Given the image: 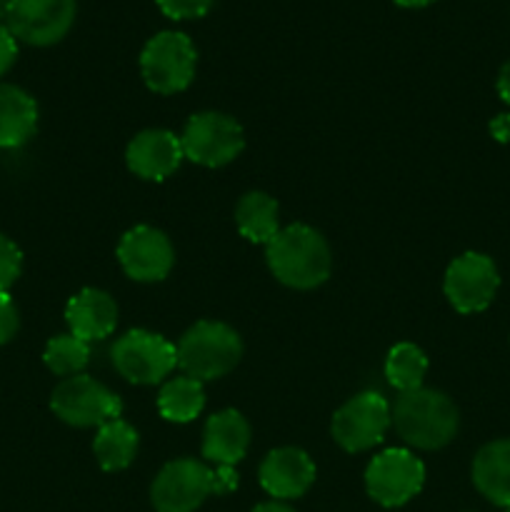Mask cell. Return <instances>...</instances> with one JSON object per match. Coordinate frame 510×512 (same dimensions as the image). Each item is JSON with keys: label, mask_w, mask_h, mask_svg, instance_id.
Masks as SVG:
<instances>
[{"label": "cell", "mask_w": 510, "mask_h": 512, "mask_svg": "<svg viewBox=\"0 0 510 512\" xmlns=\"http://www.w3.org/2000/svg\"><path fill=\"white\" fill-rule=\"evenodd\" d=\"M425 465L410 450L390 448L370 460L365 490L383 508H400L423 490Z\"/></svg>", "instance_id": "9"}, {"label": "cell", "mask_w": 510, "mask_h": 512, "mask_svg": "<svg viewBox=\"0 0 510 512\" xmlns=\"http://www.w3.org/2000/svg\"><path fill=\"white\" fill-rule=\"evenodd\" d=\"M10 0H0V25H5V18H8Z\"/></svg>", "instance_id": "33"}, {"label": "cell", "mask_w": 510, "mask_h": 512, "mask_svg": "<svg viewBox=\"0 0 510 512\" xmlns=\"http://www.w3.org/2000/svg\"><path fill=\"white\" fill-rule=\"evenodd\" d=\"M113 365L128 383L155 385L173 373L178 350L163 335L130 330L113 345Z\"/></svg>", "instance_id": "8"}, {"label": "cell", "mask_w": 510, "mask_h": 512, "mask_svg": "<svg viewBox=\"0 0 510 512\" xmlns=\"http://www.w3.org/2000/svg\"><path fill=\"white\" fill-rule=\"evenodd\" d=\"M178 368L188 378L215 380L228 375L243 358L240 335L230 325L215 320H200L178 343Z\"/></svg>", "instance_id": "3"}, {"label": "cell", "mask_w": 510, "mask_h": 512, "mask_svg": "<svg viewBox=\"0 0 510 512\" xmlns=\"http://www.w3.org/2000/svg\"><path fill=\"white\" fill-rule=\"evenodd\" d=\"M93 450L103 470H108V473L125 470L135 460V453H138V433L125 420H110V423L98 428Z\"/></svg>", "instance_id": "21"}, {"label": "cell", "mask_w": 510, "mask_h": 512, "mask_svg": "<svg viewBox=\"0 0 510 512\" xmlns=\"http://www.w3.org/2000/svg\"><path fill=\"white\" fill-rule=\"evenodd\" d=\"M215 493V470L198 460H173L165 465L150 488L158 512H193Z\"/></svg>", "instance_id": "10"}, {"label": "cell", "mask_w": 510, "mask_h": 512, "mask_svg": "<svg viewBox=\"0 0 510 512\" xmlns=\"http://www.w3.org/2000/svg\"><path fill=\"white\" fill-rule=\"evenodd\" d=\"M390 425L410 448L440 450L458 435L460 415L445 393L415 388L395 398L390 408Z\"/></svg>", "instance_id": "1"}, {"label": "cell", "mask_w": 510, "mask_h": 512, "mask_svg": "<svg viewBox=\"0 0 510 512\" xmlns=\"http://www.w3.org/2000/svg\"><path fill=\"white\" fill-rule=\"evenodd\" d=\"M270 273L295 290H313L330 278L333 255L318 230L308 225H288L278 230L265 250Z\"/></svg>", "instance_id": "2"}, {"label": "cell", "mask_w": 510, "mask_h": 512, "mask_svg": "<svg viewBox=\"0 0 510 512\" xmlns=\"http://www.w3.org/2000/svg\"><path fill=\"white\" fill-rule=\"evenodd\" d=\"M15 58H18V40L5 25H0V78L13 68Z\"/></svg>", "instance_id": "28"}, {"label": "cell", "mask_w": 510, "mask_h": 512, "mask_svg": "<svg viewBox=\"0 0 510 512\" xmlns=\"http://www.w3.org/2000/svg\"><path fill=\"white\" fill-rule=\"evenodd\" d=\"M45 365L50 373L55 375H80V370L90 363V348L85 340L75 338V335H55L43 353Z\"/></svg>", "instance_id": "24"}, {"label": "cell", "mask_w": 510, "mask_h": 512, "mask_svg": "<svg viewBox=\"0 0 510 512\" xmlns=\"http://www.w3.org/2000/svg\"><path fill=\"white\" fill-rule=\"evenodd\" d=\"M498 268L483 253H463L448 265L445 273V298L458 313H480L493 303L498 293Z\"/></svg>", "instance_id": "11"}, {"label": "cell", "mask_w": 510, "mask_h": 512, "mask_svg": "<svg viewBox=\"0 0 510 512\" xmlns=\"http://www.w3.org/2000/svg\"><path fill=\"white\" fill-rule=\"evenodd\" d=\"M70 335L85 340H103L118 325V305L105 290L85 288L68 300L65 305Z\"/></svg>", "instance_id": "16"}, {"label": "cell", "mask_w": 510, "mask_h": 512, "mask_svg": "<svg viewBox=\"0 0 510 512\" xmlns=\"http://www.w3.org/2000/svg\"><path fill=\"white\" fill-rule=\"evenodd\" d=\"M235 225H238L240 235L250 243H265L278 235V203L265 193H248L240 198L238 208H235Z\"/></svg>", "instance_id": "20"}, {"label": "cell", "mask_w": 510, "mask_h": 512, "mask_svg": "<svg viewBox=\"0 0 510 512\" xmlns=\"http://www.w3.org/2000/svg\"><path fill=\"white\" fill-rule=\"evenodd\" d=\"M490 133H493V138L498 140V143H510V113H503L498 115V118H493V123H490Z\"/></svg>", "instance_id": "29"}, {"label": "cell", "mask_w": 510, "mask_h": 512, "mask_svg": "<svg viewBox=\"0 0 510 512\" xmlns=\"http://www.w3.org/2000/svg\"><path fill=\"white\" fill-rule=\"evenodd\" d=\"M250 445V425L238 410H220L205 423L203 458L208 463L233 468L245 458Z\"/></svg>", "instance_id": "17"}, {"label": "cell", "mask_w": 510, "mask_h": 512, "mask_svg": "<svg viewBox=\"0 0 510 512\" xmlns=\"http://www.w3.org/2000/svg\"><path fill=\"white\" fill-rule=\"evenodd\" d=\"M390 428V405L378 393L350 398L333 418V438L348 453L375 448Z\"/></svg>", "instance_id": "12"}, {"label": "cell", "mask_w": 510, "mask_h": 512, "mask_svg": "<svg viewBox=\"0 0 510 512\" xmlns=\"http://www.w3.org/2000/svg\"><path fill=\"white\" fill-rule=\"evenodd\" d=\"M253 512H295V510L290 508V505L278 503V500H273V503H263V505H258V508H255Z\"/></svg>", "instance_id": "31"}, {"label": "cell", "mask_w": 510, "mask_h": 512, "mask_svg": "<svg viewBox=\"0 0 510 512\" xmlns=\"http://www.w3.org/2000/svg\"><path fill=\"white\" fill-rule=\"evenodd\" d=\"M498 95L510 105V60L500 68L498 73Z\"/></svg>", "instance_id": "30"}, {"label": "cell", "mask_w": 510, "mask_h": 512, "mask_svg": "<svg viewBox=\"0 0 510 512\" xmlns=\"http://www.w3.org/2000/svg\"><path fill=\"white\" fill-rule=\"evenodd\" d=\"M428 373V358L413 343H398L385 360V378L398 393L423 388V378Z\"/></svg>", "instance_id": "23"}, {"label": "cell", "mask_w": 510, "mask_h": 512, "mask_svg": "<svg viewBox=\"0 0 510 512\" xmlns=\"http://www.w3.org/2000/svg\"><path fill=\"white\" fill-rule=\"evenodd\" d=\"M23 270V253L10 238L0 235V293H8L10 285L20 278Z\"/></svg>", "instance_id": "25"}, {"label": "cell", "mask_w": 510, "mask_h": 512, "mask_svg": "<svg viewBox=\"0 0 510 512\" xmlns=\"http://www.w3.org/2000/svg\"><path fill=\"white\" fill-rule=\"evenodd\" d=\"M395 5H400V8H425V5L435 3V0H393Z\"/></svg>", "instance_id": "32"}, {"label": "cell", "mask_w": 510, "mask_h": 512, "mask_svg": "<svg viewBox=\"0 0 510 512\" xmlns=\"http://www.w3.org/2000/svg\"><path fill=\"white\" fill-rule=\"evenodd\" d=\"M260 485L275 500L300 498L315 483V465L300 448H278L265 455L258 470Z\"/></svg>", "instance_id": "15"}, {"label": "cell", "mask_w": 510, "mask_h": 512, "mask_svg": "<svg viewBox=\"0 0 510 512\" xmlns=\"http://www.w3.org/2000/svg\"><path fill=\"white\" fill-rule=\"evenodd\" d=\"M183 145L180 138L170 130H143L130 140L125 150V163L130 173L143 180H165L180 168L183 163Z\"/></svg>", "instance_id": "14"}, {"label": "cell", "mask_w": 510, "mask_h": 512, "mask_svg": "<svg viewBox=\"0 0 510 512\" xmlns=\"http://www.w3.org/2000/svg\"><path fill=\"white\" fill-rule=\"evenodd\" d=\"M38 130V105L23 88L0 83V148H20Z\"/></svg>", "instance_id": "19"}, {"label": "cell", "mask_w": 510, "mask_h": 512, "mask_svg": "<svg viewBox=\"0 0 510 512\" xmlns=\"http://www.w3.org/2000/svg\"><path fill=\"white\" fill-rule=\"evenodd\" d=\"M118 260L128 278L138 283H158L173 270L175 253L163 230L135 225L120 238Z\"/></svg>", "instance_id": "13"}, {"label": "cell", "mask_w": 510, "mask_h": 512, "mask_svg": "<svg viewBox=\"0 0 510 512\" xmlns=\"http://www.w3.org/2000/svg\"><path fill=\"white\" fill-rule=\"evenodd\" d=\"M50 408L63 423L73 428H100L110 420H118L123 413L118 395L88 375L65 378L53 390Z\"/></svg>", "instance_id": "5"}, {"label": "cell", "mask_w": 510, "mask_h": 512, "mask_svg": "<svg viewBox=\"0 0 510 512\" xmlns=\"http://www.w3.org/2000/svg\"><path fill=\"white\" fill-rule=\"evenodd\" d=\"M155 3H158V8L173 20L203 18V15L213 8V0H155Z\"/></svg>", "instance_id": "26"}, {"label": "cell", "mask_w": 510, "mask_h": 512, "mask_svg": "<svg viewBox=\"0 0 510 512\" xmlns=\"http://www.w3.org/2000/svg\"><path fill=\"white\" fill-rule=\"evenodd\" d=\"M75 13H78L75 0H10L5 28L20 43L48 48L70 33Z\"/></svg>", "instance_id": "7"}, {"label": "cell", "mask_w": 510, "mask_h": 512, "mask_svg": "<svg viewBox=\"0 0 510 512\" xmlns=\"http://www.w3.org/2000/svg\"><path fill=\"white\" fill-rule=\"evenodd\" d=\"M20 328V315L13 298L8 293H0V345L10 343Z\"/></svg>", "instance_id": "27"}, {"label": "cell", "mask_w": 510, "mask_h": 512, "mask_svg": "<svg viewBox=\"0 0 510 512\" xmlns=\"http://www.w3.org/2000/svg\"><path fill=\"white\" fill-rule=\"evenodd\" d=\"M183 155L205 168H220L238 158L245 148V133L230 115L198 113L180 135Z\"/></svg>", "instance_id": "6"}, {"label": "cell", "mask_w": 510, "mask_h": 512, "mask_svg": "<svg viewBox=\"0 0 510 512\" xmlns=\"http://www.w3.org/2000/svg\"><path fill=\"white\" fill-rule=\"evenodd\" d=\"M473 485L498 508L510 505V438L483 445L473 460Z\"/></svg>", "instance_id": "18"}, {"label": "cell", "mask_w": 510, "mask_h": 512, "mask_svg": "<svg viewBox=\"0 0 510 512\" xmlns=\"http://www.w3.org/2000/svg\"><path fill=\"white\" fill-rule=\"evenodd\" d=\"M505 512H510V505H508V508H505Z\"/></svg>", "instance_id": "34"}, {"label": "cell", "mask_w": 510, "mask_h": 512, "mask_svg": "<svg viewBox=\"0 0 510 512\" xmlns=\"http://www.w3.org/2000/svg\"><path fill=\"white\" fill-rule=\"evenodd\" d=\"M195 63L198 53L193 40L178 30L153 35L140 53V73L145 85L160 95H173L188 88L195 78Z\"/></svg>", "instance_id": "4"}, {"label": "cell", "mask_w": 510, "mask_h": 512, "mask_svg": "<svg viewBox=\"0 0 510 512\" xmlns=\"http://www.w3.org/2000/svg\"><path fill=\"white\" fill-rule=\"evenodd\" d=\"M205 390L200 380L173 378L160 388L158 410L168 423H190L203 413Z\"/></svg>", "instance_id": "22"}]
</instances>
